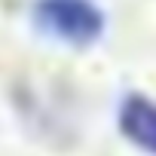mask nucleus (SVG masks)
<instances>
[{
  "instance_id": "1",
  "label": "nucleus",
  "mask_w": 156,
  "mask_h": 156,
  "mask_svg": "<svg viewBox=\"0 0 156 156\" xmlns=\"http://www.w3.org/2000/svg\"><path fill=\"white\" fill-rule=\"evenodd\" d=\"M34 22L46 37L76 49L98 43L107 28V19L95 0H37Z\"/></svg>"
},
{
  "instance_id": "2",
  "label": "nucleus",
  "mask_w": 156,
  "mask_h": 156,
  "mask_svg": "<svg viewBox=\"0 0 156 156\" xmlns=\"http://www.w3.org/2000/svg\"><path fill=\"white\" fill-rule=\"evenodd\" d=\"M116 122H119V132L126 135V141H132L144 153L156 156V101H150L144 95L122 98Z\"/></svg>"
}]
</instances>
